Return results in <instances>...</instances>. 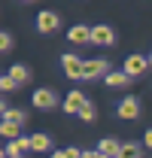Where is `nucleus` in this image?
<instances>
[{"instance_id":"1","label":"nucleus","mask_w":152,"mask_h":158,"mask_svg":"<svg viewBox=\"0 0 152 158\" xmlns=\"http://www.w3.org/2000/svg\"><path fill=\"white\" fill-rule=\"evenodd\" d=\"M146 67H152V64H149V58H143V55H128L125 64H122V70H125L131 79L143 76V73H146Z\"/></svg>"},{"instance_id":"2","label":"nucleus","mask_w":152,"mask_h":158,"mask_svg":"<svg viewBox=\"0 0 152 158\" xmlns=\"http://www.w3.org/2000/svg\"><path fill=\"white\" fill-rule=\"evenodd\" d=\"M58 27H61L58 12H52V9H43V12H37V31H40V34H55Z\"/></svg>"},{"instance_id":"3","label":"nucleus","mask_w":152,"mask_h":158,"mask_svg":"<svg viewBox=\"0 0 152 158\" xmlns=\"http://www.w3.org/2000/svg\"><path fill=\"white\" fill-rule=\"evenodd\" d=\"M61 67L70 79H82V73H85V61L76 55H61Z\"/></svg>"},{"instance_id":"4","label":"nucleus","mask_w":152,"mask_h":158,"mask_svg":"<svg viewBox=\"0 0 152 158\" xmlns=\"http://www.w3.org/2000/svg\"><path fill=\"white\" fill-rule=\"evenodd\" d=\"M107 73H110V61L107 58H91V61H85L82 79H97V76H107Z\"/></svg>"},{"instance_id":"5","label":"nucleus","mask_w":152,"mask_h":158,"mask_svg":"<svg viewBox=\"0 0 152 158\" xmlns=\"http://www.w3.org/2000/svg\"><path fill=\"white\" fill-rule=\"evenodd\" d=\"M31 100H34V106H37V110H55V106H58V98H55V91H52V88H37Z\"/></svg>"},{"instance_id":"6","label":"nucleus","mask_w":152,"mask_h":158,"mask_svg":"<svg viewBox=\"0 0 152 158\" xmlns=\"http://www.w3.org/2000/svg\"><path fill=\"white\" fill-rule=\"evenodd\" d=\"M91 43H97V46H113L116 43V31L110 24H97V27H91Z\"/></svg>"},{"instance_id":"7","label":"nucleus","mask_w":152,"mask_h":158,"mask_svg":"<svg viewBox=\"0 0 152 158\" xmlns=\"http://www.w3.org/2000/svg\"><path fill=\"white\" fill-rule=\"evenodd\" d=\"M85 106H88V98H85L82 91H70V94L64 98V110H67V113H82Z\"/></svg>"},{"instance_id":"8","label":"nucleus","mask_w":152,"mask_h":158,"mask_svg":"<svg viewBox=\"0 0 152 158\" xmlns=\"http://www.w3.org/2000/svg\"><path fill=\"white\" fill-rule=\"evenodd\" d=\"M140 116V100L137 98H125L119 103V118H125V122H131V118Z\"/></svg>"},{"instance_id":"9","label":"nucleus","mask_w":152,"mask_h":158,"mask_svg":"<svg viewBox=\"0 0 152 158\" xmlns=\"http://www.w3.org/2000/svg\"><path fill=\"white\" fill-rule=\"evenodd\" d=\"M27 149H31V137H15V140H9V146H6L3 155L6 158H21Z\"/></svg>"},{"instance_id":"10","label":"nucleus","mask_w":152,"mask_h":158,"mask_svg":"<svg viewBox=\"0 0 152 158\" xmlns=\"http://www.w3.org/2000/svg\"><path fill=\"white\" fill-rule=\"evenodd\" d=\"M67 40H70V43H76V46L91 43V27H85V24H73V27L67 31Z\"/></svg>"},{"instance_id":"11","label":"nucleus","mask_w":152,"mask_h":158,"mask_svg":"<svg viewBox=\"0 0 152 158\" xmlns=\"http://www.w3.org/2000/svg\"><path fill=\"white\" fill-rule=\"evenodd\" d=\"M103 82H107L110 88H128V82H131V76H128L125 70H110V73L103 76Z\"/></svg>"},{"instance_id":"12","label":"nucleus","mask_w":152,"mask_h":158,"mask_svg":"<svg viewBox=\"0 0 152 158\" xmlns=\"http://www.w3.org/2000/svg\"><path fill=\"white\" fill-rule=\"evenodd\" d=\"M31 149H34V152H49V149H52V137H49V134H34V137H31Z\"/></svg>"},{"instance_id":"13","label":"nucleus","mask_w":152,"mask_h":158,"mask_svg":"<svg viewBox=\"0 0 152 158\" xmlns=\"http://www.w3.org/2000/svg\"><path fill=\"white\" fill-rule=\"evenodd\" d=\"M140 155H143L140 143H125V146L119 149V155H116V158H140Z\"/></svg>"},{"instance_id":"14","label":"nucleus","mask_w":152,"mask_h":158,"mask_svg":"<svg viewBox=\"0 0 152 158\" xmlns=\"http://www.w3.org/2000/svg\"><path fill=\"white\" fill-rule=\"evenodd\" d=\"M119 149H122V143H116V140H100V146H97V152H103V155H110V158L119 155Z\"/></svg>"},{"instance_id":"15","label":"nucleus","mask_w":152,"mask_h":158,"mask_svg":"<svg viewBox=\"0 0 152 158\" xmlns=\"http://www.w3.org/2000/svg\"><path fill=\"white\" fill-rule=\"evenodd\" d=\"M3 122H12V125H24V122H27V116H24V110H12V106H9V110L3 113Z\"/></svg>"},{"instance_id":"16","label":"nucleus","mask_w":152,"mask_h":158,"mask_svg":"<svg viewBox=\"0 0 152 158\" xmlns=\"http://www.w3.org/2000/svg\"><path fill=\"white\" fill-rule=\"evenodd\" d=\"M0 134L6 140H15L21 134V125H12V122H0Z\"/></svg>"},{"instance_id":"17","label":"nucleus","mask_w":152,"mask_h":158,"mask_svg":"<svg viewBox=\"0 0 152 158\" xmlns=\"http://www.w3.org/2000/svg\"><path fill=\"white\" fill-rule=\"evenodd\" d=\"M9 76L15 79V82H27V79H31V70H27V67H21V64H15V67H12V70H9Z\"/></svg>"},{"instance_id":"18","label":"nucleus","mask_w":152,"mask_h":158,"mask_svg":"<svg viewBox=\"0 0 152 158\" xmlns=\"http://www.w3.org/2000/svg\"><path fill=\"white\" fill-rule=\"evenodd\" d=\"M15 85H19V82H15V79L9 76V73H6V76H0V88H3V91H12Z\"/></svg>"},{"instance_id":"19","label":"nucleus","mask_w":152,"mask_h":158,"mask_svg":"<svg viewBox=\"0 0 152 158\" xmlns=\"http://www.w3.org/2000/svg\"><path fill=\"white\" fill-rule=\"evenodd\" d=\"M12 49V37L9 34H0V52H9Z\"/></svg>"},{"instance_id":"20","label":"nucleus","mask_w":152,"mask_h":158,"mask_svg":"<svg viewBox=\"0 0 152 158\" xmlns=\"http://www.w3.org/2000/svg\"><path fill=\"white\" fill-rule=\"evenodd\" d=\"M79 116L85 118V122H95V116H97V113H95V106H91V103H88V106H85V110H82V113H79Z\"/></svg>"},{"instance_id":"21","label":"nucleus","mask_w":152,"mask_h":158,"mask_svg":"<svg viewBox=\"0 0 152 158\" xmlns=\"http://www.w3.org/2000/svg\"><path fill=\"white\" fill-rule=\"evenodd\" d=\"M82 158H110V155H103V152H97V149H95V152H82Z\"/></svg>"},{"instance_id":"22","label":"nucleus","mask_w":152,"mask_h":158,"mask_svg":"<svg viewBox=\"0 0 152 158\" xmlns=\"http://www.w3.org/2000/svg\"><path fill=\"white\" fill-rule=\"evenodd\" d=\"M52 158H67V149H55V152H52Z\"/></svg>"},{"instance_id":"23","label":"nucleus","mask_w":152,"mask_h":158,"mask_svg":"<svg viewBox=\"0 0 152 158\" xmlns=\"http://www.w3.org/2000/svg\"><path fill=\"white\" fill-rule=\"evenodd\" d=\"M146 149H152V131H146Z\"/></svg>"},{"instance_id":"24","label":"nucleus","mask_w":152,"mask_h":158,"mask_svg":"<svg viewBox=\"0 0 152 158\" xmlns=\"http://www.w3.org/2000/svg\"><path fill=\"white\" fill-rule=\"evenodd\" d=\"M21 3H37V0H21Z\"/></svg>"},{"instance_id":"25","label":"nucleus","mask_w":152,"mask_h":158,"mask_svg":"<svg viewBox=\"0 0 152 158\" xmlns=\"http://www.w3.org/2000/svg\"><path fill=\"white\" fill-rule=\"evenodd\" d=\"M149 64H152V55H149Z\"/></svg>"},{"instance_id":"26","label":"nucleus","mask_w":152,"mask_h":158,"mask_svg":"<svg viewBox=\"0 0 152 158\" xmlns=\"http://www.w3.org/2000/svg\"><path fill=\"white\" fill-rule=\"evenodd\" d=\"M0 158H6V155H0Z\"/></svg>"}]
</instances>
